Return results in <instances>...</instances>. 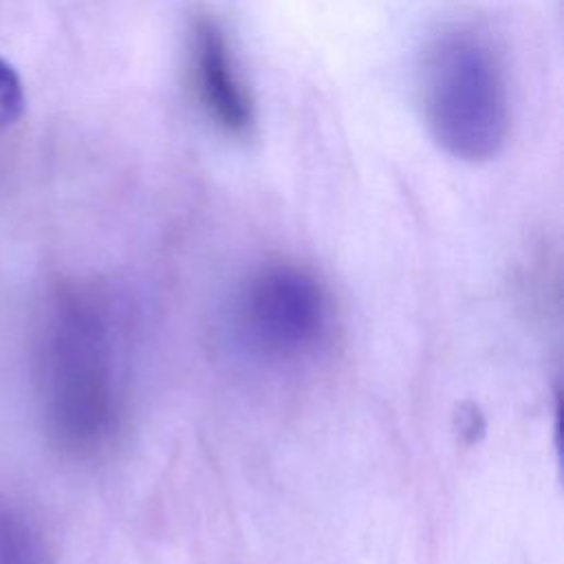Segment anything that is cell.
Segmentation results:
<instances>
[{
  "instance_id": "1",
  "label": "cell",
  "mask_w": 564,
  "mask_h": 564,
  "mask_svg": "<svg viewBox=\"0 0 564 564\" xmlns=\"http://www.w3.org/2000/svg\"><path fill=\"white\" fill-rule=\"evenodd\" d=\"M132 315L106 282H64L46 300L35 339L44 427L66 456L115 447L130 405Z\"/></svg>"
},
{
  "instance_id": "2",
  "label": "cell",
  "mask_w": 564,
  "mask_h": 564,
  "mask_svg": "<svg viewBox=\"0 0 564 564\" xmlns=\"http://www.w3.org/2000/svg\"><path fill=\"white\" fill-rule=\"evenodd\" d=\"M423 110L434 141L449 156L467 163L494 159L507 139L509 104L489 44L463 31L438 40L425 62Z\"/></svg>"
},
{
  "instance_id": "3",
  "label": "cell",
  "mask_w": 564,
  "mask_h": 564,
  "mask_svg": "<svg viewBox=\"0 0 564 564\" xmlns=\"http://www.w3.org/2000/svg\"><path fill=\"white\" fill-rule=\"evenodd\" d=\"M234 324L247 350L271 364H295L322 346L330 328V300L322 282L297 264L258 269L240 286Z\"/></svg>"
},
{
  "instance_id": "4",
  "label": "cell",
  "mask_w": 564,
  "mask_h": 564,
  "mask_svg": "<svg viewBox=\"0 0 564 564\" xmlns=\"http://www.w3.org/2000/svg\"><path fill=\"white\" fill-rule=\"evenodd\" d=\"M196 77L200 99L216 123L234 137L249 134L253 128V106L234 73L225 35L214 20L196 24Z\"/></svg>"
},
{
  "instance_id": "5",
  "label": "cell",
  "mask_w": 564,
  "mask_h": 564,
  "mask_svg": "<svg viewBox=\"0 0 564 564\" xmlns=\"http://www.w3.org/2000/svg\"><path fill=\"white\" fill-rule=\"evenodd\" d=\"M0 564H46L40 535L13 507L0 500Z\"/></svg>"
},
{
  "instance_id": "6",
  "label": "cell",
  "mask_w": 564,
  "mask_h": 564,
  "mask_svg": "<svg viewBox=\"0 0 564 564\" xmlns=\"http://www.w3.org/2000/svg\"><path fill=\"white\" fill-rule=\"evenodd\" d=\"M24 110V86L18 70L0 57V126L13 123Z\"/></svg>"
}]
</instances>
